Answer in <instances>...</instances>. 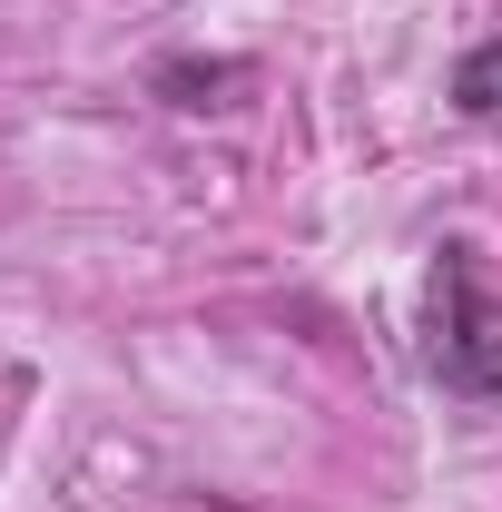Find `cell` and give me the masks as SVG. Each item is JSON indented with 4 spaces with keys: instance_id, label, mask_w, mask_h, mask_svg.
<instances>
[{
    "instance_id": "cell-1",
    "label": "cell",
    "mask_w": 502,
    "mask_h": 512,
    "mask_svg": "<svg viewBox=\"0 0 502 512\" xmlns=\"http://www.w3.org/2000/svg\"><path fill=\"white\" fill-rule=\"evenodd\" d=\"M424 365H434V384L463 394V404H493L502 394V306L483 296V266H473L463 247H443V266H434Z\"/></svg>"
},
{
    "instance_id": "cell-2",
    "label": "cell",
    "mask_w": 502,
    "mask_h": 512,
    "mask_svg": "<svg viewBox=\"0 0 502 512\" xmlns=\"http://www.w3.org/2000/svg\"><path fill=\"white\" fill-rule=\"evenodd\" d=\"M453 99H463L473 119H493V109H502V40L463 50V69H453Z\"/></svg>"
}]
</instances>
